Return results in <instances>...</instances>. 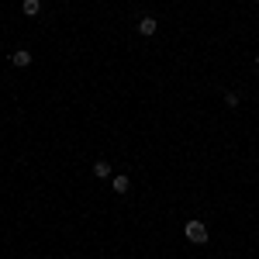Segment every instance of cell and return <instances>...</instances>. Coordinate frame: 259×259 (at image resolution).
I'll return each instance as SVG.
<instances>
[{"mask_svg": "<svg viewBox=\"0 0 259 259\" xmlns=\"http://www.w3.org/2000/svg\"><path fill=\"white\" fill-rule=\"evenodd\" d=\"M183 235H187V242H194V245H204L207 242V225L204 221H187V228H183Z\"/></svg>", "mask_w": 259, "mask_h": 259, "instance_id": "6da1fadb", "label": "cell"}, {"mask_svg": "<svg viewBox=\"0 0 259 259\" xmlns=\"http://www.w3.org/2000/svg\"><path fill=\"white\" fill-rule=\"evenodd\" d=\"M11 62H14L18 69H28V66H31V52H28V49H14V52H11Z\"/></svg>", "mask_w": 259, "mask_h": 259, "instance_id": "7a4b0ae2", "label": "cell"}, {"mask_svg": "<svg viewBox=\"0 0 259 259\" xmlns=\"http://www.w3.org/2000/svg\"><path fill=\"white\" fill-rule=\"evenodd\" d=\"M156 31H159V21H156V18H142V21H139V35L152 38Z\"/></svg>", "mask_w": 259, "mask_h": 259, "instance_id": "3957f363", "label": "cell"}, {"mask_svg": "<svg viewBox=\"0 0 259 259\" xmlns=\"http://www.w3.org/2000/svg\"><path fill=\"white\" fill-rule=\"evenodd\" d=\"M111 190H114V194H128V190H132V180L124 177V173L111 177Z\"/></svg>", "mask_w": 259, "mask_h": 259, "instance_id": "277c9868", "label": "cell"}, {"mask_svg": "<svg viewBox=\"0 0 259 259\" xmlns=\"http://www.w3.org/2000/svg\"><path fill=\"white\" fill-rule=\"evenodd\" d=\"M94 177H97V180H111V162L97 159V162H94Z\"/></svg>", "mask_w": 259, "mask_h": 259, "instance_id": "5b68a950", "label": "cell"}, {"mask_svg": "<svg viewBox=\"0 0 259 259\" xmlns=\"http://www.w3.org/2000/svg\"><path fill=\"white\" fill-rule=\"evenodd\" d=\"M21 11H24L28 18H38V14H41V0H24V4H21Z\"/></svg>", "mask_w": 259, "mask_h": 259, "instance_id": "8992f818", "label": "cell"}, {"mask_svg": "<svg viewBox=\"0 0 259 259\" xmlns=\"http://www.w3.org/2000/svg\"><path fill=\"white\" fill-rule=\"evenodd\" d=\"M225 104H228V107H239V94H235V90H228V94H225Z\"/></svg>", "mask_w": 259, "mask_h": 259, "instance_id": "52a82bcc", "label": "cell"}, {"mask_svg": "<svg viewBox=\"0 0 259 259\" xmlns=\"http://www.w3.org/2000/svg\"><path fill=\"white\" fill-rule=\"evenodd\" d=\"M256 66H259V52H256Z\"/></svg>", "mask_w": 259, "mask_h": 259, "instance_id": "ba28073f", "label": "cell"}, {"mask_svg": "<svg viewBox=\"0 0 259 259\" xmlns=\"http://www.w3.org/2000/svg\"><path fill=\"white\" fill-rule=\"evenodd\" d=\"M0 80H4V76H0Z\"/></svg>", "mask_w": 259, "mask_h": 259, "instance_id": "9c48e42d", "label": "cell"}, {"mask_svg": "<svg viewBox=\"0 0 259 259\" xmlns=\"http://www.w3.org/2000/svg\"><path fill=\"white\" fill-rule=\"evenodd\" d=\"M256 4H259V0H256Z\"/></svg>", "mask_w": 259, "mask_h": 259, "instance_id": "30bf717a", "label": "cell"}]
</instances>
